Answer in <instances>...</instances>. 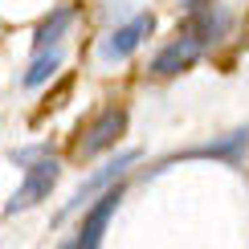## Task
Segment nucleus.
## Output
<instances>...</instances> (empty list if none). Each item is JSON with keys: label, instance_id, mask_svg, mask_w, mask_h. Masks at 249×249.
Wrapping results in <instances>:
<instances>
[{"label": "nucleus", "instance_id": "obj_1", "mask_svg": "<svg viewBox=\"0 0 249 249\" xmlns=\"http://www.w3.org/2000/svg\"><path fill=\"white\" fill-rule=\"evenodd\" d=\"M123 135H127V110L123 107H102L86 127H78L74 155L78 160H94V155L110 151L115 143H123Z\"/></svg>", "mask_w": 249, "mask_h": 249}, {"label": "nucleus", "instance_id": "obj_2", "mask_svg": "<svg viewBox=\"0 0 249 249\" xmlns=\"http://www.w3.org/2000/svg\"><path fill=\"white\" fill-rule=\"evenodd\" d=\"M57 176H61V163H57V160H33V163L25 168V180L17 184V192L8 196L4 213L17 216V213L33 209V204H41V200H49V192H53Z\"/></svg>", "mask_w": 249, "mask_h": 249}, {"label": "nucleus", "instance_id": "obj_3", "mask_svg": "<svg viewBox=\"0 0 249 249\" xmlns=\"http://www.w3.org/2000/svg\"><path fill=\"white\" fill-rule=\"evenodd\" d=\"M123 184H110L107 192H98V200H94V209H90L86 216H82V225H78V233L70 237L61 249H98L102 245V233H107V225H110V216H115L119 209V200H123Z\"/></svg>", "mask_w": 249, "mask_h": 249}, {"label": "nucleus", "instance_id": "obj_4", "mask_svg": "<svg viewBox=\"0 0 249 249\" xmlns=\"http://www.w3.org/2000/svg\"><path fill=\"white\" fill-rule=\"evenodd\" d=\"M151 29H155V17L151 13H139V17H131L127 25H119V29H110L107 37H102V45H98V57L102 61H127L135 49L143 45V41L151 37Z\"/></svg>", "mask_w": 249, "mask_h": 249}, {"label": "nucleus", "instance_id": "obj_5", "mask_svg": "<svg viewBox=\"0 0 249 249\" xmlns=\"http://www.w3.org/2000/svg\"><path fill=\"white\" fill-rule=\"evenodd\" d=\"M204 57V45L188 33H180L176 41H168V45L160 49V53L151 57V74L155 78H176V74H188V70L196 66V61Z\"/></svg>", "mask_w": 249, "mask_h": 249}, {"label": "nucleus", "instance_id": "obj_6", "mask_svg": "<svg viewBox=\"0 0 249 249\" xmlns=\"http://www.w3.org/2000/svg\"><path fill=\"white\" fill-rule=\"evenodd\" d=\"M135 160H139V151H123V155H119L115 163H107V168H102V172H94V176H86V180L78 184L74 200L66 204V213H74V209H82V204H86V200H90V196H94V192H107L110 184H115L119 176H123V172H127L131 163H135Z\"/></svg>", "mask_w": 249, "mask_h": 249}, {"label": "nucleus", "instance_id": "obj_7", "mask_svg": "<svg viewBox=\"0 0 249 249\" xmlns=\"http://www.w3.org/2000/svg\"><path fill=\"white\" fill-rule=\"evenodd\" d=\"M74 8H70V4H61V8H53V13H49L45 20H41V25H37V37H33V49H53L57 45V41L61 37H66L70 33V25H74Z\"/></svg>", "mask_w": 249, "mask_h": 249}, {"label": "nucleus", "instance_id": "obj_8", "mask_svg": "<svg viewBox=\"0 0 249 249\" xmlns=\"http://www.w3.org/2000/svg\"><path fill=\"white\" fill-rule=\"evenodd\" d=\"M249 147V131H233L229 139H221V143H204V147H192L188 155L192 160H225V163H237L245 155Z\"/></svg>", "mask_w": 249, "mask_h": 249}, {"label": "nucleus", "instance_id": "obj_9", "mask_svg": "<svg viewBox=\"0 0 249 249\" xmlns=\"http://www.w3.org/2000/svg\"><path fill=\"white\" fill-rule=\"evenodd\" d=\"M57 66H61V49L53 45V49H37V57H33V66L25 70V86L33 90V86H41V82H49L57 74Z\"/></svg>", "mask_w": 249, "mask_h": 249}, {"label": "nucleus", "instance_id": "obj_10", "mask_svg": "<svg viewBox=\"0 0 249 249\" xmlns=\"http://www.w3.org/2000/svg\"><path fill=\"white\" fill-rule=\"evenodd\" d=\"M176 4H184V8H188V13H196V8H209L213 0H176Z\"/></svg>", "mask_w": 249, "mask_h": 249}]
</instances>
